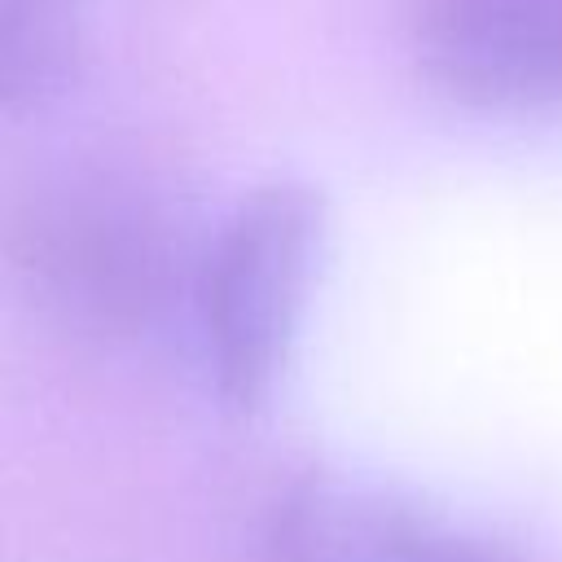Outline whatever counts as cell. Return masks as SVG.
Here are the masks:
<instances>
[{
    "label": "cell",
    "instance_id": "6da1fadb",
    "mask_svg": "<svg viewBox=\"0 0 562 562\" xmlns=\"http://www.w3.org/2000/svg\"><path fill=\"white\" fill-rule=\"evenodd\" d=\"M316 246L321 211L299 184L255 189L215 228L193 272V312L211 386L228 408H259L272 395Z\"/></svg>",
    "mask_w": 562,
    "mask_h": 562
},
{
    "label": "cell",
    "instance_id": "7a4b0ae2",
    "mask_svg": "<svg viewBox=\"0 0 562 562\" xmlns=\"http://www.w3.org/2000/svg\"><path fill=\"white\" fill-rule=\"evenodd\" d=\"M31 294L70 329L132 334L162 303L171 255L158 215L110 180H70L18 228Z\"/></svg>",
    "mask_w": 562,
    "mask_h": 562
},
{
    "label": "cell",
    "instance_id": "3957f363",
    "mask_svg": "<svg viewBox=\"0 0 562 562\" xmlns=\"http://www.w3.org/2000/svg\"><path fill=\"white\" fill-rule=\"evenodd\" d=\"M422 57L470 105L562 101V0H426Z\"/></svg>",
    "mask_w": 562,
    "mask_h": 562
},
{
    "label": "cell",
    "instance_id": "277c9868",
    "mask_svg": "<svg viewBox=\"0 0 562 562\" xmlns=\"http://www.w3.org/2000/svg\"><path fill=\"white\" fill-rule=\"evenodd\" d=\"M268 562H505L474 536L356 479L290 487L268 527Z\"/></svg>",
    "mask_w": 562,
    "mask_h": 562
},
{
    "label": "cell",
    "instance_id": "5b68a950",
    "mask_svg": "<svg viewBox=\"0 0 562 562\" xmlns=\"http://www.w3.org/2000/svg\"><path fill=\"white\" fill-rule=\"evenodd\" d=\"M79 57L75 0H0V83L9 110L53 101Z\"/></svg>",
    "mask_w": 562,
    "mask_h": 562
}]
</instances>
